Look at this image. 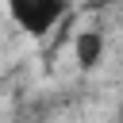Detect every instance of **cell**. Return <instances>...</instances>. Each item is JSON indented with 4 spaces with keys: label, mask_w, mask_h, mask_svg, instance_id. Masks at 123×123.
<instances>
[{
    "label": "cell",
    "mask_w": 123,
    "mask_h": 123,
    "mask_svg": "<svg viewBox=\"0 0 123 123\" xmlns=\"http://www.w3.org/2000/svg\"><path fill=\"white\" fill-rule=\"evenodd\" d=\"M65 12H69L65 0H8L12 23L19 31H27V35H35V38L46 35L58 19H65Z\"/></svg>",
    "instance_id": "obj_1"
},
{
    "label": "cell",
    "mask_w": 123,
    "mask_h": 123,
    "mask_svg": "<svg viewBox=\"0 0 123 123\" xmlns=\"http://www.w3.org/2000/svg\"><path fill=\"white\" fill-rule=\"evenodd\" d=\"M73 62L81 69H96L104 62V31H77V38H73Z\"/></svg>",
    "instance_id": "obj_2"
},
{
    "label": "cell",
    "mask_w": 123,
    "mask_h": 123,
    "mask_svg": "<svg viewBox=\"0 0 123 123\" xmlns=\"http://www.w3.org/2000/svg\"><path fill=\"white\" fill-rule=\"evenodd\" d=\"M115 123H123V108H119V115H115Z\"/></svg>",
    "instance_id": "obj_3"
}]
</instances>
